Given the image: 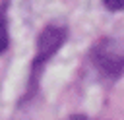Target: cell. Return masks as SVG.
I'll return each instance as SVG.
<instances>
[{
	"mask_svg": "<svg viewBox=\"0 0 124 120\" xmlns=\"http://www.w3.org/2000/svg\"><path fill=\"white\" fill-rule=\"evenodd\" d=\"M8 46V19H6V6L0 10V52H4Z\"/></svg>",
	"mask_w": 124,
	"mask_h": 120,
	"instance_id": "obj_3",
	"label": "cell"
},
{
	"mask_svg": "<svg viewBox=\"0 0 124 120\" xmlns=\"http://www.w3.org/2000/svg\"><path fill=\"white\" fill-rule=\"evenodd\" d=\"M66 39V31L62 27H56V25H48L41 37H39V45H37V60H35V66H41L45 60H48L58 48L60 45L64 43Z\"/></svg>",
	"mask_w": 124,
	"mask_h": 120,
	"instance_id": "obj_2",
	"label": "cell"
},
{
	"mask_svg": "<svg viewBox=\"0 0 124 120\" xmlns=\"http://www.w3.org/2000/svg\"><path fill=\"white\" fill-rule=\"evenodd\" d=\"M91 60L107 77L124 74V46L116 39H101L91 50Z\"/></svg>",
	"mask_w": 124,
	"mask_h": 120,
	"instance_id": "obj_1",
	"label": "cell"
},
{
	"mask_svg": "<svg viewBox=\"0 0 124 120\" xmlns=\"http://www.w3.org/2000/svg\"><path fill=\"white\" fill-rule=\"evenodd\" d=\"M103 2H105V8L110 10V12L124 10V0H103Z\"/></svg>",
	"mask_w": 124,
	"mask_h": 120,
	"instance_id": "obj_4",
	"label": "cell"
}]
</instances>
